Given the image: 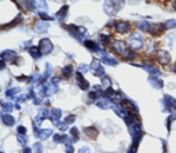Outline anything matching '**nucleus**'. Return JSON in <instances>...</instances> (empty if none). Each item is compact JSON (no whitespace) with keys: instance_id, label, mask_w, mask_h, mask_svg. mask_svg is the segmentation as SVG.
Segmentation results:
<instances>
[{"instance_id":"f257e3e1","label":"nucleus","mask_w":176,"mask_h":153,"mask_svg":"<svg viewBox=\"0 0 176 153\" xmlns=\"http://www.w3.org/2000/svg\"><path fill=\"white\" fill-rule=\"evenodd\" d=\"M128 44H129L134 50H138V48H141L142 45H143V41H142V38H141V35L138 34V33H133L131 35H130L129 38H128Z\"/></svg>"},{"instance_id":"f03ea898","label":"nucleus","mask_w":176,"mask_h":153,"mask_svg":"<svg viewBox=\"0 0 176 153\" xmlns=\"http://www.w3.org/2000/svg\"><path fill=\"white\" fill-rule=\"evenodd\" d=\"M112 48L114 50L115 52L120 53L121 55H123V57H124L126 53L128 52V48L126 47L124 43L120 41V40H114V41H112Z\"/></svg>"},{"instance_id":"7ed1b4c3","label":"nucleus","mask_w":176,"mask_h":153,"mask_svg":"<svg viewBox=\"0 0 176 153\" xmlns=\"http://www.w3.org/2000/svg\"><path fill=\"white\" fill-rule=\"evenodd\" d=\"M39 48H40L42 54H48L53 51V44L48 39H42V40H40Z\"/></svg>"},{"instance_id":"20e7f679","label":"nucleus","mask_w":176,"mask_h":153,"mask_svg":"<svg viewBox=\"0 0 176 153\" xmlns=\"http://www.w3.org/2000/svg\"><path fill=\"white\" fill-rule=\"evenodd\" d=\"M91 72L96 76H102L105 74V69L100 65V62L98 60L92 61V64H91Z\"/></svg>"},{"instance_id":"39448f33","label":"nucleus","mask_w":176,"mask_h":153,"mask_svg":"<svg viewBox=\"0 0 176 153\" xmlns=\"http://www.w3.org/2000/svg\"><path fill=\"white\" fill-rule=\"evenodd\" d=\"M156 59L159 62L163 64V65H167L169 61H170V54L167 51H159L156 53Z\"/></svg>"},{"instance_id":"423d86ee","label":"nucleus","mask_w":176,"mask_h":153,"mask_svg":"<svg viewBox=\"0 0 176 153\" xmlns=\"http://www.w3.org/2000/svg\"><path fill=\"white\" fill-rule=\"evenodd\" d=\"M77 84H79V86H80L81 90H84V91L88 90V87H89V83L84 79V76H82V73H80L79 71L77 72Z\"/></svg>"},{"instance_id":"0eeeda50","label":"nucleus","mask_w":176,"mask_h":153,"mask_svg":"<svg viewBox=\"0 0 176 153\" xmlns=\"http://www.w3.org/2000/svg\"><path fill=\"white\" fill-rule=\"evenodd\" d=\"M115 28H116V31L119 33H126L127 31L129 30V24L124 23V21H119L115 25Z\"/></svg>"},{"instance_id":"6e6552de","label":"nucleus","mask_w":176,"mask_h":153,"mask_svg":"<svg viewBox=\"0 0 176 153\" xmlns=\"http://www.w3.org/2000/svg\"><path fill=\"white\" fill-rule=\"evenodd\" d=\"M149 83L153 85L155 88H162V86H163V81L161 79H159L157 76H152L149 78Z\"/></svg>"},{"instance_id":"1a4fd4ad","label":"nucleus","mask_w":176,"mask_h":153,"mask_svg":"<svg viewBox=\"0 0 176 153\" xmlns=\"http://www.w3.org/2000/svg\"><path fill=\"white\" fill-rule=\"evenodd\" d=\"M51 119H53V121L55 125H58V121H59V119H60V117H61V111L60 110H58V108H52V111H51Z\"/></svg>"},{"instance_id":"9d476101","label":"nucleus","mask_w":176,"mask_h":153,"mask_svg":"<svg viewBox=\"0 0 176 153\" xmlns=\"http://www.w3.org/2000/svg\"><path fill=\"white\" fill-rule=\"evenodd\" d=\"M16 57V52L13 51H5L1 53V60L5 61V60H13Z\"/></svg>"},{"instance_id":"9b49d317","label":"nucleus","mask_w":176,"mask_h":153,"mask_svg":"<svg viewBox=\"0 0 176 153\" xmlns=\"http://www.w3.org/2000/svg\"><path fill=\"white\" fill-rule=\"evenodd\" d=\"M14 117L9 114H2V122L6 125V126H13L14 125Z\"/></svg>"},{"instance_id":"f8f14e48","label":"nucleus","mask_w":176,"mask_h":153,"mask_svg":"<svg viewBox=\"0 0 176 153\" xmlns=\"http://www.w3.org/2000/svg\"><path fill=\"white\" fill-rule=\"evenodd\" d=\"M84 45H86L87 48H89V51H92V52H96V51L99 50V45H98L95 41H93V40L84 41Z\"/></svg>"},{"instance_id":"ddd939ff","label":"nucleus","mask_w":176,"mask_h":153,"mask_svg":"<svg viewBox=\"0 0 176 153\" xmlns=\"http://www.w3.org/2000/svg\"><path fill=\"white\" fill-rule=\"evenodd\" d=\"M84 131V133L91 138H95L96 136H98V133H99L98 130H96L95 127H92V126H91V127H86Z\"/></svg>"},{"instance_id":"4468645a","label":"nucleus","mask_w":176,"mask_h":153,"mask_svg":"<svg viewBox=\"0 0 176 153\" xmlns=\"http://www.w3.org/2000/svg\"><path fill=\"white\" fill-rule=\"evenodd\" d=\"M48 28V24L45 21H38L35 25V31L37 32H46Z\"/></svg>"},{"instance_id":"2eb2a0df","label":"nucleus","mask_w":176,"mask_h":153,"mask_svg":"<svg viewBox=\"0 0 176 153\" xmlns=\"http://www.w3.org/2000/svg\"><path fill=\"white\" fill-rule=\"evenodd\" d=\"M30 53H31L32 57L35 58V59H38V58H40V57L42 55L41 51H40V48H39V47H35V46H33V47L30 48Z\"/></svg>"},{"instance_id":"dca6fc26","label":"nucleus","mask_w":176,"mask_h":153,"mask_svg":"<svg viewBox=\"0 0 176 153\" xmlns=\"http://www.w3.org/2000/svg\"><path fill=\"white\" fill-rule=\"evenodd\" d=\"M136 26H138V28L145 31V32H149V30H150V24L147 23V21H141V23H138Z\"/></svg>"},{"instance_id":"f3484780","label":"nucleus","mask_w":176,"mask_h":153,"mask_svg":"<svg viewBox=\"0 0 176 153\" xmlns=\"http://www.w3.org/2000/svg\"><path fill=\"white\" fill-rule=\"evenodd\" d=\"M72 72H73V67L68 65V66H66V67H63V69L61 71L62 76H65V78H69L70 74H72Z\"/></svg>"},{"instance_id":"a211bd4d","label":"nucleus","mask_w":176,"mask_h":153,"mask_svg":"<svg viewBox=\"0 0 176 153\" xmlns=\"http://www.w3.org/2000/svg\"><path fill=\"white\" fill-rule=\"evenodd\" d=\"M67 9H68V6H67V5H65V6H63V7H62L59 12H58V18H59L60 20H63V18L66 17V14H67V13H66V12H67Z\"/></svg>"},{"instance_id":"6ab92c4d","label":"nucleus","mask_w":176,"mask_h":153,"mask_svg":"<svg viewBox=\"0 0 176 153\" xmlns=\"http://www.w3.org/2000/svg\"><path fill=\"white\" fill-rule=\"evenodd\" d=\"M53 139L55 143H63L67 139V136H65V134H55Z\"/></svg>"},{"instance_id":"aec40b11","label":"nucleus","mask_w":176,"mask_h":153,"mask_svg":"<svg viewBox=\"0 0 176 153\" xmlns=\"http://www.w3.org/2000/svg\"><path fill=\"white\" fill-rule=\"evenodd\" d=\"M101 83H102V87H105L106 90L109 88V86H110V80H109V78L103 76V78L101 79Z\"/></svg>"},{"instance_id":"412c9836","label":"nucleus","mask_w":176,"mask_h":153,"mask_svg":"<svg viewBox=\"0 0 176 153\" xmlns=\"http://www.w3.org/2000/svg\"><path fill=\"white\" fill-rule=\"evenodd\" d=\"M164 26H166V30L176 27V20H168L167 23H164Z\"/></svg>"},{"instance_id":"4be33fe9","label":"nucleus","mask_w":176,"mask_h":153,"mask_svg":"<svg viewBox=\"0 0 176 153\" xmlns=\"http://www.w3.org/2000/svg\"><path fill=\"white\" fill-rule=\"evenodd\" d=\"M33 152L34 153H42V150H41V145L40 144H34L33 146Z\"/></svg>"},{"instance_id":"5701e85b","label":"nucleus","mask_w":176,"mask_h":153,"mask_svg":"<svg viewBox=\"0 0 176 153\" xmlns=\"http://www.w3.org/2000/svg\"><path fill=\"white\" fill-rule=\"evenodd\" d=\"M39 15H40V18H41V19H44V20H52V19H53L52 17L47 15L45 12H41V13H39Z\"/></svg>"},{"instance_id":"b1692460","label":"nucleus","mask_w":176,"mask_h":153,"mask_svg":"<svg viewBox=\"0 0 176 153\" xmlns=\"http://www.w3.org/2000/svg\"><path fill=\"white\" fill-rule=\"evenodd\" d=\"M16 139H18V141L20 143V145H26V138H23V136L21 134H18V137H16Z\"/></svg>"},{"instance_id":"393cba45","label":"nucleus","mask_w":176,"mask_h":153,"mask_svg":"<svg viewBox=\"0 0 176 153\" xmlns=\"http://www.w3.org/2000/svg\"><path fill=\"white\" fill-rule=\"evenodd\" d=\"M2 106H4L5 112H11V111H12V108H13L11 104H2Z\"/></svg>"},{"instance_id":"a878e982","label":"nucleus","mask_w":176,"mask_h":153,"mask_svg":"<svg viewBox=\"0 0 176 153\" xmlns=\"http://www.w3.org/2000/svg\"><path fill=\"white\" fill-rule=\"evenodd\" d=\"M70 133H72V136L74 137V140H77V127H73V129L70 130Z\"/></svg>"},{"instance_id":"bb28decb","label":"nucleus","mask_w":176,"mask_h":153,"mask_svg":"<svg viewBox=\"0 0 176 153\" xmlns=\"http://www.w3.org/2000/svg\"><path fill=\"white\" fill-rule=\"evenodd\" d=\"M66 152L67 153H73L74 152V148L72 144H66Z\"/></svg>"},{"instance_id":"cd10ccee","label":"nucleus","mask_w":176,"mask_h":153,"mask_svg":"<svg viewBox=\"0 0 176 153\" xmlns=\"http://www.w3.org/2000/svg\"><path fill=\"white\" fill-rule=\"evenodd\" d=\"M16 92H19V88L16 87V88H13V90H9V91L6 92V95L7 97H11V94H16Z\"/></svg>"},{"instance_id":"c85d7f7f","label":"nucleus","mask_w":176,"mask_h":153,"mask_svg":"<svg viewBox=\"0 0 176 153\" xmlns=\"http://www.w3.org/2000/svg\"><path fill=\"white\" fill-rule=\"evenodd\" d=\"M16 131H18V134H21V136H23V134L26 133V129H25L23 126H19V127L16 129Z\"/></svg>"},{"instance_id":"c756f323","label":"nucleus","mask_w":176,"mask_h":153,"mask_svg":"<svg viewBox=\"0 0 176 153\" xmlns=\"http://www.w3.org/2000/svg\"><path fill=\"white\" fill-rule=\"evenodd\" d=\"M59 129L62 131L67 130V122L63 121V122H61V124H59Z\"/></svg>"},{"instance_id":"7c9ffc66","label":"nucleus","mask_w":176,"mask_h":153,"mask_svg":"<svg viewBox=\"0 0 176 153\" xmlns=\"http://www.w3.org/2000/svg\"><path fill=\"white\" fill-rule=\"evenodd\" d=\"M75 120V115H68V118L66 119V122L69 124V122H73Z\"/></svg>"},{"instance_id":"2f4dec72","label":"nucleus","mask_w":176,"mask_h":153,"mask_svg":"<svg viewBox=\"0 0 176 153\" xmlns=\"http://www.w3.org/2000/svg\"><path fill=\"white\" fill-rule=\"evenodd\" d=\"M79 153H89V148L88 147H82L79 150Z\"/></svg>"},{"instance_id":"473e14b6","label":"nucleus","mask_w":176,"mask_h":153,"mask_svg":"<svg viewBox=\"0 0 176 153\" xmlns=\"http://www.w3.org/2000/svg\"><path fill=\"white\" fill-rule=\"evenodd\" d=\"M16 79H18L19 81H23V80H26V79H27V76H18Z\"/></svg>"},{"instance_id":"72a5a7b5","label":"nucleus","mask_w":176,"mask_h":153,"mask_svg":"<svg viewBox=\"0 0 176 153\" xmlns=\"http://www.w3.org/2000/svg\"><path fill=\"white\" fill-rule=\"evenodd\" d=\"M23 153H32V150L30 148V147H25V148H23Z\"/></svg>"},{"instance_id":"f704fd0d","label":"nucleus","mask_w":176,"mask_h":153,"mask_svg":"<svg viewBox=\"0 0 176 153\" xmlns=\"http://www.w3.org/2000/svg\"><path fill=\"white\" fill-rule=\"evenodd\" d=\"M173 7H174V9L176 11V1H174V2H173Z\"/></svg>"},{"instance_id":"c9c22d12","label":"nucleus","mask_w":176,"mask_h":153,"mask_svg":"<svg viewBox=\"0 0 176 153\" xmlns=\"http://www.w3.org/2000/svg\"><path fill=\"white\" fill-rule=\"evenodd\" d=\"M174 69V71L176 72V64H175V66H174V69Z\"/></svg>"}]
</instances>
